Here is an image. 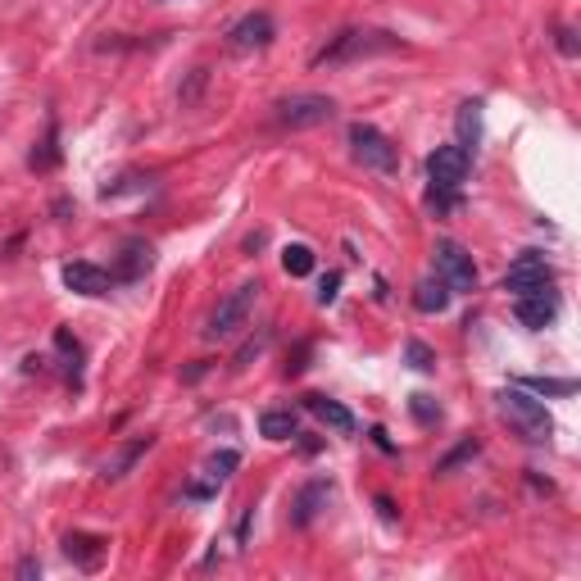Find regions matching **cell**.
Instances as JSON below:
<instances>
[{
    "label": "cell",
    "mask_w": 581,
    "mask_h": 581,
    "mask_svg": "<svg viewBox=\"0 0 581 581\" xmlns=\"http://www.w3.org/2000/svg\"><path fill=\"white\" fill-rule=\"evenodd\" d=\"M495 409H500L504 423H509L513 432L522 436V441L545 445V441L554 436V418H550V409H545V404L536 400L532 391H522V386H504V391L495 395Z\"/></svg>",
    "instance_id": "1"
},
{
    "label": "cell",
    "mask_w": 581,
    "mask_h": 581,
    "mask_svg": "<svg viewBox=\"0 0 581 581\" xmlns=\"http://www.w3.org/2000/svg\"><path fill=\"white\" fill-rule=\"evenodd\" d=\"M386 50H404L400 37L391 32H364V28H345L327 41L314 55V64H350V60H368V55H386Z\"/></svg>",
    "instance_id": "2"
},
{
    "label": "cell",
    "mask_w": 581,
    "mask_h": 581,
    "mask_svg": "<svg viewBox=\"0 0 581 581\" xmlns=\"http://www.w3.org/2000/svg\"><path fill=\"white\" fill-rule=\"evenodd\" d=\"M350 155L373 173H395L400 168V150L386 132H377L373 123H350Z\"/></svg>",
    "instance_id": "3"
},
{
    "label": "cell",
    "mask_w": 581,
    "mask_h": 581,
    "mask_svg": "<svg viewBox=\"0 0 581 581\" xmlns=\"http://www.w3.org/2000/svg\"><path fill=\"white\" fill-rule=\"evenodd\" d=\"M259 291L264 286L259 282H246V286H237L227 300H218V309L209 314V323H205V336L209 341H218V336H232V332H241L246 327V318L255 314V300H259Z\"/></svg>",
    "instance_id": "4"
},
{
    "label": "cell",
    "mask_w": 581,
    "mask_h": 581,
    "mask_svg": "<svg viewBox=\"0 0 581 581\" xmlns=\"http://www.w3.org/2000/svg\"><path fill=\"white\" fill-rule=\"evenodd\" d=\"M332 114H336L332 96H314V91H305V96H286V100H277V105H273L277 128H291V132L318 128V123H327Z\"/></svg>",
    "instance_id": "5"
},
{
    "label": "cell",
    "mask_w": 581,
    "mask_h": 581,
    "mask_svg": "<svg viewBox=\"0 0 581 581\" xmlns=\"http://www.w3.org/2000/svg\"><path fill=\"white\" fill-rule=\"evenodd\" d=\"M436 273H441V282L450 286V291H459V296L477 291V264L459 241H436Z\"/></svg>",
    "instance_id": "6"
},
{
    "label": "cell",
    "mask_w": 581,
    "mask_h": 581,
    "mask_svg": "<svg viewBox=\"0 0 581 581\" xmlns=\"http://www.w3.org/2000/svg\"><path fill=\"white\" fill-rule=\"evenodd\" d=\"M550 282H554V268L545 264V255H536V250H522L509 264V273H504V291H513V296L541 291V286H550Z\"/></svg>",
    "instance_id": "7"
},
{
    "label": "cell",
    "mask_w": 581,
    "mask_h": 581,
    "mask_svg": "<svg viewBox=\"0 0 581 581\" xmlns=\"http://www.w3.org/2000/svg\"><path fill=\"white\" fill-rule=\"evenodd\" d=\"M427 178H432L436 191H459L463 178H468V150L436 146L432 155H427Z\"/></svg>",
    "instance_id": "8"
},
{
    "label": "cell",
    "mask_w": 581,
    "mask_h": 581,
    "mask_svg": "<svg viewBox=\"0 0 581 581\" xmlns=\"http://www.w3.org/2000/svg\"><path fill=\"white\" fill-rule=\"evenodd\" d=\"M273 14H264V10H255V14H246V19L237 23V28L227 32V46L237 50V55H250V50H264L268 41H273Z\"/></svg>",
    "instance_id": "9"
},
{
    "label": "cell",
    "mask_w": 581,
    "mask_h": 581,
    "mask_svg": "<svg viewBox=\"0 0 581 581\" xmlns=\"http://www.w3.org/2000/svg\"><path fill=\"white\" fill-rule=\"evenodd\" d=\"M518 323L527 327V332H541V327H550L554 318H559V296H554L550 286H541V291H527V296H518Z\"/></svg>",
    "instance_id": "10"
},
{
    "label": "cell",
    "mask_w": 581,
    "mask_h": 581,
    "mask_svg": "<svg viewBox=\"0 0 581 581\" xmlns=\"http://www.w3.org/2000/svg\"><path fill=\"white\" fill-rule=\"evenodd\" d=\"M327 500H332V482H327V477H314L309 486H300L296 509H291V522H296V527H309V522L327 509Z\"/></svg>",
    "instance_id": "11"
},
{
    "label": "cell",
    "mask_w": 581,
    "mask_h": 581,
    "mask_svg": "<svg viewBox=\"0 0 581 581\" xmlns=\"http://www.w3.org/2000/svg\"><path fill=\"white\" fill-rule=\"evenodd\" d=\"M109 282H114V277H109L105 268L87 264V259H78V264H64V286H69V291H78V296H105Z\"/></svg>",
    "instance_id": "12"
},
{
    "label": "cell",
    "mask_w": 581,
    "mask_h": 581,
    "mask_svg": "<svg viewBox=\"0 0 581 581\" xmlns=\"http://www.w3.org/2000/svg\"><path fill=\"white\" fill-rule=\"evenodd\" d=\"M305 409L314 418H323L327 427H332V432H355V414H350V409H345V404H336V400H327V395H305Z\"/></svg>",
    "instance_id": "13"
},
{
    "label": "cell",
    "mask_w": 581,
    "mask_h": 581,
    "mask_svg": "<svg viewBox=\"0 0 581 581\" xmlns=\"http://www.w3.org/2000/svg\"><path fill=\"white\" fill-rule=\"evenodd\" d=\"M454 132H459V150H468V155L482 146V100H463Z\"/></svg>",
    "instance_id": "14"
},
{
    "label": "cell",
    "mask_w": 581,
    "mask_h": 581,
    "mask_svg": "<svg viewBox=\"0 0 581 581\" xmlns=\"http://www.w3.org/2000/svg\"><path fill=\"white\" fill-rule=\"evenodd\" d=\"M150 445H155V436H137V441H128L119 454H114V459L100 463V477H105V482H119V477H128V468L150 450Z\"/></svg>",
    "instance_id": "15"
},
{
    "label": "cell",
    "mask_w": 581,
    "mask_h": 581,
    "mask_svg": "<svg viewBox=\"0 0 581 581\" xmlns=\"http://www.w3.org/2000/svg\"><path fill=\"white\" fill-rule=\"evenodd\" d=\"M150 264H155V250L150 246H141V241H128L123 246V259H119V268L109 277H123V282H137V277H146L150 273Z\"/></svg>",
    "instance_id": "16"
},
{
    "label": "cell",
    "mask_w": 581,
    "mask_h": 581,
    "mask_svg": "<svg viewBox=\"0 0 581 581\" xmlns=\"http://www.w3.org/2000/svg\"><path fill=\"white\" fill-rule=\"evenodd\" d=\"M450 296H454V291L441 282V277H423V282L414 286V305L423 309V314H445Z\"/></svg>",
    "instance_id": "17"
},
{
    "label": "cell",
    "mask_w": 581,
    "mask_h": 581,
    "mask_svg": "<svg viewBox=\"0 0 581 581\" xmlns=\"http://www.w3.org/2000/svg\"><path fill=\"white\" fill-rule=\"evenodd\" d=\"M64 554H69V559H78L82 568H96L100 554H105V541H100V536L73 532V536H64Z\"/></svg>",
    "instance_id": "18"
},
{
    "label": "cell",
    "mask_w": 581,
    "mask_h": 581,
    "mask_svg": "<svg viewBox=\"0 0 581 581\" xmlns=\"http://www.w3.org/2000/svg\"><path fill=\"white\" fill-rule=\"evenodd\" d=\"M259 432H264L268 441H291V436H296V414H291V409H268V414L259 418Z\"/></svg>",
    "instance_id": "19"
},
{
    "label": "cell",
    "mask_w": 581,
    "mask_h": 581,
    "mask_svg": "<svg viewBox=\"0 0 581 581\" xmlns=\"http://www.w3.org/2000/svg\"><path fill=\"white\" fill-rule=\"evenodd\" d=\"M282 268L291 277H309V273H314V250H309V246H286L282 250Z\"/></svg>",
    "instance_id": "20"
},
{
    "label": "cell",
    "mask_w": 581,
    "mask_h": 581,
    "mask_svg": "<svg viewBox=\"0 0 581 581\" xmlns=\"http://www.w3.org/2000/svg\"><path fill=\"white\" fill-rule=\"evenodd\" d=\"M237 468H241V454H237V450H218V454H209V477H214V482L232 477Z\"/></svg>",
    "instance_id": "21"
},
{
    "label": "cell",
    "mask_w": 581,
    "mask_h": 581,
    "mask_svg": "<svg viewBox=\"0 0 581 581\" xmlns=\"http://www.w3.org/2000/svg\"><path fill=\"white\" fill-rule=\"evenodd\" d=\"M404 355H409V368H418V373H432V368H436V355L427 350L423 341H409V345H404Z\"/></svg>",
    "instance_id": "22"
},
{
    "label": "cell",
    "mask_w": 581,
    "mask_h": 581,
    "mask_svg": "<svg viewBox=\"0 0 581 581\" xmlns=\"http://www.w3.org/2000/svg\"><path fill=\"white\" fill-rule=\"evenodd\" d=\"M522 386H527V391H536V395H572V391H577L572 382H554V377H527Z\"/></svg>",
    "instance_id": "23"
},
{
    "label": "cell",
    "mask_w": 581,
    "mask_h": 581,
    "mask_svg": "<svg viewBox=\"0 0 581 581\" xmlns=\"http://www.w3.org/2000/svg\"><path fill=\"white\" fill-rule=\"evenodd\" d=\"M409 409H414V418H418V423H427V427L441 423V409L432 404V395H414V400H409Z\"/></svg>",
    "instance_id": "24"
},
{
    "label": "cell",
    "mask_w": 581,
    "mask_h": 581,
    "mask_svg": "<svg viewBox=\"0 0 581 581\" xmlns=\"http://www.w3.org/2000/svg\"><path fill=\"white\" fill-rule=\"evenodd\" d=\"M55 345H60V355L69 359V377H78V359H82V350H78V341H73L69 332H55Z\"/></svg>",
    "instance_id": "25"
},
{
    "label": "cell",
    "mask_w": 581,
    "mask_h": 581,
    "mask_svg": "<svg viewBox=\"0 0 581 581\" xmlns=\"http://www.w3.org/2000/svg\"><path fill=\"white\" fill-rule=\"evenodd\" d=\"M473 454H477V441H463L459 450H454V454H445V459L436 463V473H454V468H459L463 459H473Z\"/></svg>",
    "instance_id": "26"
},
{
    "label": "cell",
    "mask_w": 581,
    "mask_h": 581,
    "mask_svg": "<svg viewBox=\"0 0 581 581\" xmlns=\"http://www.w3.org/2000/svg\"><path fill=\"white\" fill-rule=\"evenodd\" d=\"M336 286H341V273H327L323 282H318V305H332V300H336Z\"/></svg>",
    "instance_id": "27"
},
{
    "label": "cell",
    "mask_w": 581,
    "mask_h": 581,
    "mask_svg": "<svg viewBox=\"0 0 581 581\" xmlns=\"http://www.w3.org/2000/svg\"><path fill=\"white\" fill-rule=\"evenodd\" d=\"M264 341H268V336H255V341H246V345H241V355H237V368H246L250 359H255L259 350H264Z\"/></svg>",
    "instance_id": "28"
},
{
    "label": "cell",
    "mask_w": 581,
    "mask_h": 581,
    "mask_svg": "<svg viewBox=\"0 0 581 581\" xmlns=\"http://www.w3.org/2000/svg\"><path fill=\"white\" fill-rule=\"evenodd\" d=\"M250 522H255V509H246V513H241V522H237V541L241 545L250 541Z\"/></svg>",
    "instance_id": "29"
},
{
    "label": "cell",
    "mask_w": 581,
    "mask_h": 581,
    "mask_svg": "<svg viewBox=\"0 0 581 581\" xmlns=\"http://www.w3.org/2000/svg\"><path fill=\"white\" fill-rule=\"evenodd\" d=\"M559 50H563V55H577V41H572L568 28H559Z\"/></svg>",
    "instance_id": "30"
},
{
    "label": "cell",
    "mask_w": 581,
    "mask_h": 581,
    "mask_svg": "<svg viewBox=\"0 0 581 581\" xmlns=\"http://www.w3.org/2000/svg\"><path fill=\"white\" fill-rule=\"evenodd\" d=\"M37 572H41L37 559H23V563H19V577H37Z\"/></svg>",
    "instance_id": "31"
},
{
    "label": "cell",
    "mask_w": 581,
    "mask_h": 581,
    "mask_svg": "<svg viewBox=\"0 0 581 581\" xmlns=\"http://www.w3.org/2000/svg\"><path fill=\"white\" fill-rule=\"evenodd\" d=\"M373 441H377V445H382V450H386V454H391V450H395V445H391V436H386V432H382V427H373Z\"/></svg>",
    "instance_id": "32"
}]
</instances>
